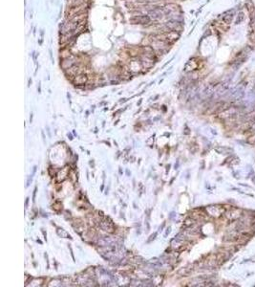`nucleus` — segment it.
Segmentation results:
<instances>
[{
	"label": "nucleus",
	"instance_id": "nucleus-1",
	"mask_svg": "<svg viewBox=\"0 0 255 287\" xmlns=\"http://www.w3.org/2000/svg\"><path fill=\"white\" fill-rule=\"evenodd\" d=\"M206 212L208 213V215H210L213 218H219L220 216H222V214H224L226 212V209L224 208V206H219V205H211L205 208Z\"/></svg>",
	"mask_w": 255,
	"mask_h": 287
},
{
	"label": "nucleus",
	"instance_id": "nucleus-2",
	"mask_svg": "<svg viewBox=\"0 0 255 287\" xmlns=\"http://www.w3.org/2000/svg\"><path fill=\"white\" fill-rule=\"evenodd\" d=\"M225 213H226V217L229 221H236L243 216V210L239 208H233L232 207L231 209L227 211Z\"/></svg>",
	"mask_w": 255,
	"mask_h": 287
},
{
	"label": "nucleus",
	"instance_id": "nucleus-3",
	"mask_svg": "<svg viewBox=\"0 0 255 287\" xmlns=\"http://www.w3.org/2000/svg\"><path fill=\"white\" fill-rule=\"evenodd\" d=\"M99 227L108 234H113L115 232V226L109 217H103V219H101L99 222Z\"/></svg>",
	"mask_w": 255,
	"mask_h": 287
},
{
	"label": "nucleus",
	"instance_id": "nucleus-4",
	"mask_svg": "<svg viewBox=\"0 0 255 287\" xmlns=\"http://www.w3.org/2000/svg\"><path fill=\"white\" fill-rule=\"evenodd\" d=\"M130 21L134 24H148L150 23L151 19L148 15H138V17H134L130 19Z\"/></svg>",
	"mask_w": 255,
	"mask_h": 287
},
{
	"label": "nucleus",
	"instance_id": "nucleus-5",
	"mask_svg": "<svg viewBox=\"0 0 255 287\" xmlns=\"http://www.w3.org/2000/svg\"><path fill=\"white\" fill-rule=\"evenodd\" d=\"M69 166H65L61 169V170L58 171V173L57 174V181L58 183H61L64 180H66L69 176Z\"/></svg>",
	"mask_w": 255,
	"mask_h": 287
},
{
	"label": "nucleus",
	"instance_id": "nucleus-6",
	"mask_svg": "<svg viewBox=\"0 0 255 287\" xmlns=\"http://www.w3.org/2000/svg\"><path fill=\"white\" fill-rule=\"evenodd\" d=\"M185 240H182V239H178L175 237L174 239L171 240V246L172 248H174L176 251H182L186 248V245L184 243Z\"/></svg>",
	"mask_w": 255,
	"mask_h": 287
},
{
	"label": "nucleus",
	"instance_id": "nucleus-7",
	"mask_svg": "<svg viewBox=\"0 0 255 287\" xmlns=\"http://www.w3.org/2000/svg\"><path fill=\"white\" fill-rule=\"evenodd\" d=\"M88 81V77H87L85 74H78L74 78V82L76 84H85Z\"/></svg>",
	"mask_w": 255,
	"mask_h": 287
},
{
	"label": "nucleus",
	"instance_id": "nucleus-8",
	"mask_svg": "<svg viewBox=\"0 0 255 287\" xmlns=\"http://www.w3.org/2000/svg\"><path fill=\"white\" fill-rule=\"evenodd\" d=\"M82 236H83V240H85V241H87V242H89V241L93 240V239H94L96 236H97V235H96L94 229H90V230L87 231V232H86Z\"/></svg>",
	"mask_w": 255,
	"mask_h": 287
},
{
	"label": "nucleus",
	"instance_id": "nucleus-9",
	"mask_svg": "<svg viewBox=\"0 0 255 287\" xmlns=\"http://www.w3.org/2000/svg\"><path fill=\"white\" fill-rule=\"evenodd\" d=\"M215 151H217L219 154H229L232 151V149H230L229 147H219L215 148Z\"/></svg>",
	"mask_w": 255,
	"mask_h": 287
},
{
	"label": "nucleus",
	"instance_id": "nucleus-10",
	"mask_svg": "<svg viewBox=\"0 0 255 287\" xmlns=\"http://www.w3.org/2000/svg\"><path fill=\"white\" fill-rule=\"evenodd\" d=\"M57 234L60 236V237H63V238H72L71 235L66 232L64 229L62 228H57Z\"/></svg>",
	"mask_w": 255,
	"mask_h": 287
},
{
	"label": "nucleus",
	"instance_id": "nucleus-11",
	"mask_svg": "<svg viewBox=\"0 0 255 287\" xmlns=\"http://www.w3.org/2000/svg\"><path fill=\"white\" fill-rule=\"evenodd\" d=\"M43 282H44V278H41V277L33 278V280L31 281V284L30 285H32V286H41Z\"/></svg>",
	"mask_w": 255,
	"mask_h": 287
},
{
	"label": "nucleus",
	"instance_id": "nucleus-12",
	"mask_svg": "<svg viewBox=\"0 0 255 287\" xmlns=\"http://www.w3.org/2000/svg\"><path fill=\"white\" fill-rule=\"evenodd\" d=\"M52 208H53V210H54V212H59L60 211H62V203H61L60 201H55V202L53 204Z\"/></svg>",
	"mask_w": 255,
	"mask_h": 287
},
{
	"label": "nucleus",
	"instance_id": "nucleus-13",
	"mask_svg": "<svg viewBox=\"0 0 255 287\" xmlns=\"http://www.w3.org/2000/svg\"><path fill=\"white\" fill-rule=\"evenodd\" d=\"M195 223H196V219H194L193 217H188V218L185 221V226H186V228H189V227H191V226L195 225Z\"/></svg>",
	"mask_w": 255,
	"mask_h": 287
},
{
	"label": "nucleus",
	"instance_id": "nucleus-14",
	"mask_svg": "<svg viewBox=\"0 0 255 287\" xmlns=\"http://www.w3.org/2000/svg\"><path fill=\"white\" fill-rule=\"evenodd\" d=\"M51 284H49V286H63V281L62 280H54L50 282Z\"/></svg>",
	"mask_w": 255,
	"mask_h": 287
},
{
	"label": "nucleus",
	"instance_id": "nucleus-15",
	"mask_svg": "<svg viewBox=\"0 0 255 287\" xmlns=\"http://www.w3.org/2000/svg\"><path fill=\"white\" fill-rule=\"evenodd\" d=\"M232 18H233V14H229L228 17H224V21H225L226 23L229 24L230 22H231Z\"/></svg>",
	"mask_w": 255,
	"mask_h": 287
},
{
	"label": "nucleus",
	"instance_id": "nucleus-16",
	"mask_svg": "<svg viewBox=\"0 0 255 287\" xmlns=\"http://www.w3.org/2000/svg\"><path fill=\"white\" fill-rule=\"evenodd\" d=\"M157 235H158V233H154L153 235H150V238L147 240V242L149 243V242H151L152 240H154V239L156 238V236H157Z\"/></svg>",
	"mask_w": 255,
	"mask_h": 287
},
{
	"label": "nucleus",
	"instance_id": "nucleus-17",
	"mask_svg": "<svg viewBox=\"0 0 255 287\" xmlns=\"http://www.w3.org/2000/svg\"><path fill=\"white\" fill-rule=\"evenodd\" d=\"M170 232H171V227H168L166 229V232H165V235H164V236L166 237L167 235H168L169 234H170Z\"/></svg>",
	"mask_w": 255,
	"mask_h": 287
},
{
	"label": "nucleus",
	"instance_id": "nucleus-18",
	"mask_svg": "<svg viewBox=\"0 0 255 287\" xmlns=\"http://www.w3.org/2000/svg\"><path fill=\"white\" fill-rule=\"evenodd\" d=\"M152 141H154V138H153V136L152 137H150V139L148 140V141H146V144H147V146H151L152 144H151V142Z\"/></svg>",
	"mask_w": 255,
	"mask_h": 287
},
{
	"label": "nucleus",
	"instance_id": "nucleus-19",
	"mask_svg": "<svg viewBox=\"0 0 255 287\" xmlns=\"http://www.w3.org/2000/svg\"><path fill=\"white\" fill-rule=\"evenodd\" d=\"M36 190H37V187L35 188V190H34V195H33V201L35 202L36 200Z\"/></svg>",
	"mask_w": 255,
	"mask_h": 287
},
{
	"label": "nucleus",
	"instance_id": "nucleus-20",
	"mask_svg": "<svg viewBox=\"0 0 255 287\" xmlns=\"http://www.w3.org/2000/svg\"><path fill=\"white\" fill-rule=\"evenodd\" d=\"M29 197H27L26 198V201H25V209H27L28 208V203H29Z\"/></svg>",
	"mask_w": 255,
	"mask_h": 287
},
{
	"label": "nucleus",
	"instance_id": "nucleus-21",
	"mask_svg": "<svg viewBox=\"0 0 255 287\" xmlns=\"http://www.w3.org/2000/svg\"><path fill=\"white\" fill-rule=\"evenodd\" d=\"M36 167H37L36 166H34V170H33V173H32V175H31V176H34V175H35V173H36Z\"/></svg>",
	"mask_w": 255,
	"mask_h": 287
},
{
	"label": "nucleus",
	"instance_id": "nucleus-22",
	"mask_svg": "<svg viewBox=\"0 0 255 287\" xmlns=\"http://www.w3.org/2000/svg\"><path fill=\"white\" fill-rule=\"evenodd\" d=\"M164 226H165V222H163V225H162V226L160 227V231H162V230H163V229L164 228Z\"/></svg>",
	"mask_w": 255,
	"mask_h": 287
},
{
	"label": "nucleus",
	"instance_id": "nucleus-23",
	"mask_svg": "<svg viewBox=\"0 0 255 287\" xmlns=\"http://www.w3.org/2000/svg\"><path fill=\"white\" fill-rule=\"evenodd\" d=\"M250 130H254L255 131V123L252 124V126H251V128H250Z\"/></svg>",
	"mask_w": 255,
	"mask_h": 287
},
{
	"label": "nucleus",
	"instance_id": "nucleus-24",
	"mask_svg": "<svg viewBox=\"0 0 255 287\" xmlns=\"http://www.w3.org/2000/svg\"><path fill=\"white\" fill-rule=\"evenodd\" d=\"M41 134H42V137H43V141H44V143H45V135H44V132L42 131Z\"/></svg>",
	"mask_w": 255,
	"mask_h": 287
},
{
	"label": "nucleus",
	"instance_id": "nucleus-25",
	"mask_svg": "<svg viewBox=\"0 0 255 287\" xmlns=\"http://www.w3.org/2000/svg\"><path fill=\"white\" fill-rule=\"evenodd\" d=\"M166 169H167V170H166V171H169V169H170V165H168V166H166Z\"/></svg>",
	"mask_w": 255,
	"mask_h": 287
}]
</instances>
